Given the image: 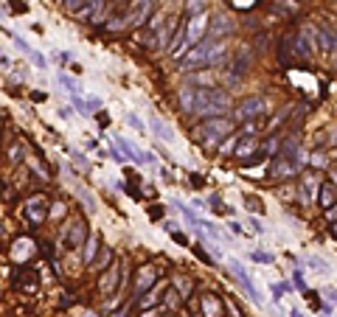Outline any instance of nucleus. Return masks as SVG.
<instances>
[{
  "label": "nucleus",
  "instance_id": "f257e3e1",
  "mask_svg": "<svg viewBox=\"0 0 337 317\" xmlns=\"http://www.w3.org/2000/svg\"><path fill=\"white\" fill-rule=\"evenodd\" d=\"M231 107V95L216 87H194V115H222Z\"/></svg>",
  "mask_w": 337,
  "mask_h": 317
},
{
  "label": "nucleus",
  "instance_id": "393cba45",
  "mask_svg": "<svg viewBox=\"0 0 337 317\" xmlns=\"http://www.w3.org/2000/svg\"><path fill=\"white\" fill-rule=\"evenodd\" d=\"M256 146H258V141H256V137H250V141H245V143H239V146H236V154H239V157H245V154H250Z\"/></svg>",
  "mask_w": 337,
  "mask_h": 317
},
{
  "label": "nucleus",
  "instance_id": "c9c22d12",
  "mask_svg": "<svg viewBox=\"0 0 337 317\" xmlns=\"http://www.w3.org/2000/svg\"><path fill=\"white\" fill-rule=\"evenodd\" d=\"M323 295H326V298H329V301H332V303H334V306H337V289H323Z\"/></svg>",
  "mask_w": 337,
  "mask_h": 317
},
{
  "label": "nucleus",
  "instance_id": "f704fd0d",
  "mask_svg": "<svg viewBox=\"0 0 337 317\" xmlns=\"http://www.w3.org/2000/svg\"><path fill=\"white\" fill-rule=\"evenodd\" d=\"M51 216H53V219L65 216V205H53V208H51Z\"/></svg>",
  "mask_w": 337,
  "mask_h": 317
},
{
  "label": "nucleus",
  "instance_id": "7c9ffc66",
  "mask_svg": "<svg viewBox=\"0 0 337 317\" xmlns=\"http://www.w3.org/2000/svg\"><path fill=\"white\" fill-rule=\"evenodd\" d=\"M326 163H329V160L323 157V152H315V154H312V166H317V169H323Z\"/></svg>",
  "mask_w": 337,
  "mask_h": 317
},
{
  "label": "nucleus",
  "instance_id": "a878e982",
  "mask_svg": "<svg viewBox=\"0 0 337 317\" xmlns=\"http://www.w3.org/2000/svg\"><path fill=\"white\" fill-rule=\"evenodd\" d=\"M250 259L256 261V264H273V253H261V250H256Z\"/></svg>",
  "mask_w": 337,
  "mask_h": 317
},
{
  "label": "nucleus",
  "instance_id": "c85d7f7f",
  "mask_svg": "<svg viewBox=\"0 0 337 317\" xmlns=\"http://www.w3.org/2000/svg\"><path fill=\"white\" fill-rule=\"evenodd\" d=\"M31 62H34V65H37V68H40V70H45V68H48V65H45V56H42V53H40V51H34V53H31Z\"/></svg>",
  "mask_w": 337,
  "mask_h": 317
},
{
  "label": "nucleus",
  "instance_id": "58836bf2",
  "mask_svg": "<svg viewBox=\"0 0 337 317\" xmlns=\"http://www.w3.org/2000/svg\"><path fill=\"white\" fill-rule=\"evenodd\" d=\"M143 317H155V312H146V314H143Z\"/></svg>",
  "mask_w": 337,
  "mask_h": 317
},
{
  "label": "nucleus",
  "instance_id": "6e6552de",
  "mask_svg": "<svg viewBox=\"0 0 337 317\" xmlns=\"http://www.w3.org/2000/svg\"><path fill=\"white\" fill-rule=\"evenodd\" d=\"M228 267H231V272H233V278L242 284V289L248 292V298L250 301H261V295L256 292V286H253V281H250V275H248V270H245L239 261H228Z\"/></svg>",
  "mask_w": 337,
  "mask_h": 317
},
{
  "label": "nucleus",
  "instance_id": "f8f14e48",
  "mask_svg": "<svg viewBox=\"0 0 337 317\" xmlns=\"http://www.w3.org/2000/svg\"><path fill=\"white\" fill-rule=\"evenodd\" d=\"M295 171H298V166H295V160L284 157V154H281V157L273 163V174H275V177H290V174H295Z\"/></svg>",
  "mask_w": 337,
  "mask_h": 317
},
{
  "label": "nucleus",
  "instance_id": "9b49d317",
  "mask_svg": "<svg viewBox=\"0 0 337 317\" xmlns=\"http://www.w3.org/2000/svg\"><path fill=\"white\" fill-rule=\"evenodd\" d=\"M231 31H233V23L228 20L225 14H216L214 20H211V26H208L211 37H225V34H231Z\"/></svg>",
  "mask_w": 337,
  "mask_h": 317
},
{
  "label": "nucleus",
  "instance_id": "1a4fd4ad",
  "mask_svg": "<svg viewBox=\"0 0 337 317\" xmlns=\"http://www.w3.org/2000/svg\"><path fill=\"white\" fill-rule=\"evenodd\" d=\"M26 219L31 225H42V222H45V196H34V200H28Z\"/></svg>",
  "mask_w": 337,
  "mask_h": 317
},
{
  "label": "nucleus",
  "instance_id": "39448f33",
  "mask_svg": "<svg viewBox=\"0 0 337 317\" xmlns=\"http://www.w3.org/2000/svg\"><path fill=\"white\" fill-rule=\"evenodd\" d=\"M208 26H211V20H208L205 14L191 17V23L185 26V43H189V45H200V39H202V34L208 31Z\"/></svg>",
  "mask_w": 337,
  "mask_h": 317
},
{
  "label": "nucleus",
  "instance_id": "473e14b6",
  "mask_svg": "<svg viewBox=\"0 0 337 317\" xmlns=\"http://www.w3.org/2000/svg\"><path fill=\"white\" fill-rule=\"evenodd\" d=\"M245 200H248V208H250V211H256V208L261 211V200H256V196H245Z\"/></svg>",
  "mask_w": 337,
  "mask_h": 317
},
{
  "label": "nucleus",
  "instance_id": "a19ab883",
  "mask_svg": "<svg viewBox=\"0 0 337 317\" xmlns=\"http://www.w3.org/2000/svg\"><path fill=\"white\" fill-rule=\"evenodd\" d=\"M334 233H337V222H334Z\"/></svg>",
  "mask_w": 337,
  "mask_h": 317
},
{
  "label": "nucleus",
  "instance_id": "ddd939ff",
  "mask_svg": "<svg viewBox=\"0 0 337 317\" xmlns=\"http://www.w3.org/2000/svg\"><path fill=\"white\" fill-rule=\"evenodd\" d=\"M202 312H205V317H222V314H225V309H222L219 298L205 295V298H202Z\"/></svg>",
  "mask_w": 337,
  "mask_h": 317
},
{
  "label": "nucleus",
  "instance_id": "412c9836",
  "mask_svg": "<svg viewBox=\"0 0 337 317\" xmlns=\"http://www.w3.org/2000/svg\"><path fill=\"white\" fill-rule=\"evenodd\" d=\"M301 200H304V202H312V200H315V180L304 177V183H301Z\"/></svg>",
  "mask_w": 337,
  "mask_h": 317
},
{
  "label": "nucleus",
  "instance_id": "aec40b11",
  "mask_svg": "<svg viewBox=\"0 0 337 317\" xmlns=\"http://www.w3.org/2000/svg\"><path fill=\"white\" fill-rule=\"evenodd\" d=\"M76 194L82 196V202H84V208H87V213H96V196L90 194L87 188H82V185H76Z\"/></svg>",
  "mask_w": 337,
  "mask_h": 317
},
{
  "label": "nucleus",
  "instance_id": "72a5a7b5",
  "mask_svg": "<svg viewBox=\"0 0 337 317\" xmlns=\"http://www.w3.org/2000/svg\"><path fill=\"white\" fill-rule=\"evenodd\" d=\"M292 281H295V286H298V289H304V292H306V281L301 278V272H292Z\"/></svg>",
  "mask_w": 337,
  "mask_h": 317
},
{
  "label": "nucleus",
  "instance_id": "2f4dec72",
  "mask_svg": "<svg viewBox=\"0 0 337 317\" xmlns=\"http://www.w3.org/2000/svg\"><path fill=\"white\" fill-rule=\"evenodd\" d=\"M248 225H250V230H253V233H258V236H261V233H264V225L258 222V219H250Z\"/></svg>",
  "mask_w": 337,
  "mask_h": 317
},
{
  "label": "nucleus",
  "instance_id": "2eb2a0df",
  "mask_svg": "<svg viewBox=\"0 0 337 317\" xmlns=\"http://www.w3.org/2000/svg\"><path fill=\"white\" fill-rule=\"evenodd\" d=\"M116 284H118V267H110V270H107V275L104 278H101V292H104V295H110L113 289H116Z\"/></svg>",
  "mask_w": 337,
  "mask_h": 317
},
{
  "label": "nucleus",
  "instance_id": "6ab92c4d",
  "mask_svg": "<svg viewBox=\"0 0 337 317\" xmlns=\"http://www.w3.org/2000/svg\"><path fill=\"white\" fill-rule=\"evenodd\" d=\"M96 250H99V239H96V236H90L87 242H84V253H82V261H84V264H93Z\"/></svg>",
  "mask_w": 337,
  "mask_h": 317
},
{
  "label": "nucleus",
  "instance_id": "f3484780",
  "mask_svg": "<svg viewBox=\"0 0 337 317\" xmlns=\"http://www.w3.org/2000/svg\"><path fill=\"white\" fill-rule=\"evenodd\" d=\"M306 264H309L312 272H317V275H329V272H332L329 261H323L321 255H306Z\"/></svg>",
  "mask_w": 337,
  "mask_h": 317
},
{
  "label": "nucleus",
  "instance_id": "c756f323",
  "mask_svg": "<svg viewBox=\"0 0 337 317\" xmlns=\"http://www.w3.org/2000/svg\"><path fill=\"white\" fill-rule=\"evenodd\" d=\"M126 121H129V127H135V129H141L143 132V124H141V118H138L135 112H126Z\"/></svg>",
  "mask_w": 337,
  "mask_h": 317
},
{
  "label": "nucleus",
  "instance_id": "423d86ee",
  "mask_svg": "<svg viewBox=\"0 0 337 317\" xmlns=\"http://www.w3.org/2000/svg\"><path fill=\"white\" fill-rule=\"evenodd\" d=\"M152 9H155V0H132V9H129V14H126V26H141V23H146Z\"/></svg>",
  "mask_w": 337,
  "mask_h": 317
},
{
  "label": "nucleus",
  "instance_id": "4be33fe9",
  "mask_svg": "<svg viewBox=\"0 0 337 317\" xmlns=\"http://www.w3.org/2000/svg\"><path fill=\"white\" fill-rule=\"evenodd\" d=\"M57 82L65 87V93H70V95H79V93H82V87H76V82L70 79V76H65V73H59V79H57Z\"/></svg>",
  "mask_w": 337,
  "mask_h": 317
},
{
  "label": "nucleus",
  "instance_id": "b1692460",
  "mask_svg": "<svg viewBox=\"0 0 337 317\" xmlns=\"http://www.w3.org/2000/svg\"><path fill=\"white\" fill-rule=\"evenodd\" d=\"M270 292H273L275 301H281V298L290 292V284H287V281H281V284H270Z\"/></svg>",
  "mask_w": 337,
  "mask_h": 317
},
{
  "label": "nucleus",
  "instance_id": "0eeeda50",
  "mask_svg": "<svg viewBox=\"0 0 337 317\" xmlns=\"http://www.w3.org/2000/svg\"><path fill=\"white\" fill-rule=\"evenodd\" d=\"M84 239H87V225H84L82 219H76V222H70L68 227H65V247L68 250L82 247Z\"/></svg>",
  "mask_w": 337,
  "mask_h": 317
},
{
  "label": "nucleus",
  "instance_id": "9d476101",
  "mask_svg": "<svg viewBox=\"0 0 337 317\" xmlns=\"http://www.w3.org/2000/svg\"><path fill=\"white\" fill-rule=\"evenodd\" d=\"M149 129H152V135H155V137H160V141H168V143L174 141V129L168 127L163 118H158V115L149 118Z\"/></svg>",
  "mask_w": 337,
  "mask_h": 317
},
{
  "label": "nucleus",
  "instance_id": "cd10ccee",
  "mask_svg": "<svg viewBox=\"0 0 337 317\" xmlns=\"http://www.w3.org/2000/svg\"><path fill=\"white\" fill-rule=\"evenodd\" d=\"M166 303L168 306H180V295L174 289H166Z\"/></svg>",
  "mask_w": 337,
  "mask_h": 317
},
{
  "label": "nucleus",
  "instance_id": "ea45409f",
  "mask_svg": "<svg viewBox=\"0 0 337 317\" xmlns=\"http://www.w3.org/2000/svg\"><path fill=\"white\" fill-rule=\"evenodd\" d=\"M334 185H337V174H334Z\"/></svg>",
  "mask_w": 337,
  "mask_h": 317
},
{
  "label": "nucleus",
  "instance_id": "4468645a",
  "mask_svg": "<svg viewBox=\"0 0 337 317\" xmlns=\"http://www.w3.org/2000/svg\"><path fill=\"white\" fill-rule=\"evenodd\" d=\"M155 284V267H141L138 270V284H135V292H143Z\"/></svg>",
  "mask_w": 337,
  "mask_h": 317
},
{
  "label": "nucleus",
  "instance_id": "5701e85b",
  "mask_svg": "<svg viewBox=\"0 0 337 317\" xmlns=\"http://www.w3.org/2000/svg\"><path fill=\"white\" fill-rule=\"evenodd\" d=\"M185 11H189L191 17L205 14V0H185Z\"/></svg>",
  "mask_w": 337,
  "mask_h": 317
},
{
  "label": "nucleus",
  "instance_id": "f03ea898",
  "mask_svg": "<svg viewBox=\"0 0 337 317\" xmlns=\"http://www.w3.org/2000/svg\"><path fill=\"white\" fill-rule=\"evenodd\" d=\"M228 48L222 43H200L194 45L183 59V68L185 70H197V68H211V65H219L225 59Z\"/></svg>",
  "mask_w": 337,
  "mask_h": 317
},
{
  "label": "nucleus",
  "instance_id": "a211bd4d",
  "mask_svg": "<svg viewBox=\"0 0 337 317\" xmlns=\"http://www.w3.org/2000/svg\"><path fill=\"white\" fill-rule=\"evenodd\" d=\"M180 107L194 115V87H183V90H180Z\"/></svg>",
  "mask_w": 337,
  "mask_h": 317
},
{
  "label": "nucleus",
  "instance_id": "e433bc0d",
  "mask_svg": "<svg viewBox=\"0 0 337 317\" xmlns=\"http://www.w3.org/2000/svg\"><path fill=\"white\" fill-rule=\"evenodd\" d=\"M329 143H332V146H337V124L332 127V137H329Z\"/></svg>",
  "mask_w": 337,
  "mask_h": 317
},
{
  "label": "nucleus",
  "instance_id": "4c0bfd02",
  "mask_svg": "<svg viewBox=\"0 0 337 317\" xmlns=\"http://www.w3.org/2000/svg\"><path fill=\"white\" fill-rule=\"evenodd\" d=\"M290 317H301V309H290Z\"/></svg>",
  "mask_w": 337,
  "mask_h": 317
},
{
  "label": "nucleus",
  "instance_id": "bb28decb",
  "mask_svg": "<svg viewBox=\"0 0 337 317\" xmlns=\"http://www.w3.org/2000/svg\"><path fill=\"white\" fill-rule=\"evenodd\" d=\"M70 157H73V166H79V169H82V171H87V169H90V163H87V157H84V154H82V152H73V154H70Z\"/></svg>",
  "mask_w": 337,
  "mask_h": 317
},
{
  "label": "nucleus",
  "instance_id": "7ed1b4c3",
  "mask_svg": "<svg viewBox=\"0 0 337 317\" xmlns=\"http://www.w3.org/2000/svg\"><path fill=\"white\" fill-rule=\"evenodd\" d=\"M233 129V124L228 121V118H222V115H211L205 124H202L200 129H197V137H200L205 146H216V143L222 141L228 132Z\"/></svg>",
  "mask_w": 337,
  "mask_h": 317
},
{
  "label": "nucleus",
  "instance_id": "dca6fc26",
  "mask_svg": "<svg viewBox=\"0 0 337 317\" xmlns=\"http://www.w3.org/2000/svg\"><path fill=\"white\" fill-rule=\"evenodd\" d=\"M321 205L323 208H334L337 205V185H323L321 188Z\"/></svg>",
  "mask_w": 337,
  "mask_h": 317
},
{
  "label": "nucleus",
  "instance_id": "20e7f679",
  "mask_svg": "<svg viewBox=\"0 0 337 317\" xmlns=\"http://www.w3.org/2000/svg\"><path fill=\"white\" fill-rule=\"evenodd\" d=\"M264 112H267V101L261 95H250V98L239 101V107H236L239 121H253V118H261Z\"/></svg>",
  "mask_w": 337,
  "mask_h": 317
}]
</instances>
